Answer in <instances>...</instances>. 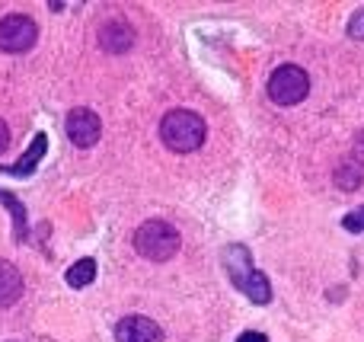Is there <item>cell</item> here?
Segmentation results:
<instances>
[{
	"label": "cell",
	"mask_w": 364,
	"mask_h": 342,
	"mask_svg": "<svg viewBox=\"0 0 364 342\" xmlns=\"http://www.w3.org/2000/svg\"><path fill=\"white\" fill-rule=\"evenodd\" d=\"M237 342H269V336L265 333H256V330H250V333H243Z\"/></svg>",
	"instance_id": "cell-17"
},
{
	"label": "cell",
	"mask_w": 364,
	"mask_h": 342,
	"mask_svg": "<svg viewBox=\"0 0 364 342\" xmlns=\"http://www.w3.org/2000/svg\"><path fill=\"white\" fill-rule=\"evenodd\" d=\"M333 183L342 192H355L364 183V164H358V160H342L333 173Z\"/></svg>",
	"instance_id": "cell-11"
},
{
	"label": "cell",
	"mask_w": 364,
	"mask_h": 342,
	"mask_svg": "<svg viewBox=\"0 0 364 342\" xmlns=\"http://www.w3.org/2000/svg\"><path fill=\"white\" fill-rule=\"evenodd\" d=\"M19 298H23V275L13 262L0 260V311L13 307Z\"/></svg>",
	"instance_id": "cell-9"
},
{
	"label": "cell",
	"mask_w": 364,
	"mask_h": 342,
	"mask_svg": "<svg viewBox=\"0 0 364 342\" xmlns=\"http://www.w3.org/2000/svg\"><path fill=\"white\" fill-rule=\"evenodd\" d=\"M6 147H10V128H6V122L0 119V154H4Z\"/></svg>",
	"instance_id": "cell-16"
},
{
	"label": "cell",
	"mask_w": 364,
	"mask_h": 342,
	"mask_svg": "<svg viewBox=\"0 0 364 342\" xmlns=\"http://www.w3.org/2000/svg\"><path fill=\"white\" fill-rule=\"evenodd\" d=\"M100 132H102V122L93 109L77 106L68 112V138L74 141V147H93L100 141Z\"/></svg>",
	"instance_id": "cell-6"
},
{
	"label": "cell",
	"mask_w": 364,
	"mask_h": 342,
	"mask_svg": "<svg viewBox=\"0 0 364 342\" xmlns=\"http://www.w3.org/2000/svg\"><path fill=\"white\" fill-rule=\"evenodd\" d=\"M310 93V77L297 64H284L269 77V96L278 106H294Z\"/></svg>",
	"instance_id": "cell-4"
},
{
	"label": "cell",
	"mask_w": 364,
	"mask_h": 342,
	"mask_svg": "<svg viewBox=\"0 0 364 342\" xmlns=\"http://www.w3.org/2000/svg\"><path fill=\"white\" fill-rule=\"evenodd\" d=\"M68 285L70 288H90L93 285V279H96V262L93 260H77L74 266L68 269Z\"/></svg>",
	"instance_id": "cell-13"
},
{
	"label": "cell",
	"mask_w": 364,
	"mask_h": 342,
	"mask_svg": "<svg viewBox=\"0 0 364 342\" xmlns=\"http://www.w3.org/2000/svg\"><path fill=\"white\" fill-rule=\"evenodd\" d=\"M115 342H164V330L151 317L132 314L115 324Z\"/></svg>",
	"instance_id": "cell-7"
},
{
	"label": "cell",
	"mask_w": 364,
	"mask_h": 342,
	"mask_svg": "<svg viewBox=\"0 0 364 342\" xmlns=\"http://www.w3.org/2000/svg\"><path fill=\"white\" fill-rule=\"evenodd\" d=\"M179 230L166 221H144L134 230V250L151 262H166L179 253Z\"/></svg>",
	"instance_id": "cell-3"
},
{
	"label": "cell",
	"mask_w": 364,
	"mask_h": 342,
	"mask_svg": "<svg viewBox=\"0 0 364 342\" xmlns=\"http://www.w3.org/2000/svg\"><path fill=\"white\" fill-rule=\"evenodd\" d=\"M348 36H352V38H364V6L355 13L352 19H348Z\"/></svg>",
	"instance_id": "cell-15"
},
{
	"label": "cell",
	"mask_w": 364,
	"mask_h": 342,
	"mask_svg": "<svg viewBox=\"0 0 364 342\" xmlns=\"http://www.w3.org/2000/svg\"><path fill=\"white\" fill-rule=\"evenodd\" d=\"M96 38H100L102 51H109V55H125V51L134 45V29L125 23V19H109V23L100 26Z\"/></svg>",
	"instance_id": "cell-8"
},
{
	"label": "cell",
	"mask_w": 364,
	"mask_h": 342,
	"mask_svg": "<svg viewBox=\"0 0 364 342\" xmlns=\"http://www.w3.org/2000/svg\"><path fill=\"white\" fill-rule=\"evenodd\" d=\"M0 205H4L13 218V237H16V240H26V234H29V230H26V205L19 202L13 192H4V189H0Z\"/></svg>",
	"instance_id": "cell-12"
},
{
	"label": "cell",
	"mask_w": 364,
	"mask_h": 342,
	"mask_svg": "<svg viewBox=\"0 0 364 342\" xmlns=\"http://www.w3.org/2000/svg\"><path fill=\"white\" fill-rule=\"evenodd\" d=\"M36 38H38V26L26 13H10V16L0 19V51H6V55L29 51L36 45Z\"/></svg>",
	"instance_id": "cell-5"
},
{
	"label": "cell",
	"mask_w": 364,
	"mask_h": 342,
	"mask_svg": "<svg viewBox=\"0 0 364 342\" xmlns=\"http://www.w3.org/2000/svg\"><path fill=\"white\" fill-rule=\"evenodd\" d=\"M355 151H358V154H361V157H364V132L358 134V141H355Z\"/></svg>",
	"instance_id": "cell-18"
},
{
	"label": "cell",
	"mask_w": 364,
	"mask_h": 342,
	"mask_svg": "<svg viewBox=\"0 0 364 342\" xmlns=\"http://www.w3.org/2000/svg\"><path fill=\"white\" fill-rule=\"evenodd\" d=\"M224 269L230 275V282L252 301V304H269L272 301V285L259 269H252V256L246 247H227L224 250Z\"/></svg>",
	"instance_id": "cell-2"
},
{
	"label": "cell",
	"mask_w": 364,
	"mask_h": 342,
	"mask_svg": "<svg viewBox=\"0 0 364 342\" xmlns=\"http://www.w3.org/2000/svg\"><path fill=\"white\" fill-rule=\"evenodd\" d=\"M342 228L352 230V234H361V230H364V205H361V208H355L352 215L342 218Z\"/></svg>",
	"instance_id": "cell-14"
},
{
	"label": "cell",
	"mask_w": 364,
	"mask_h": 342,
	"mask_svg": "<svg viewBox=\"0 0 364 342\" xmlns=\"http://www.w3.org/2000/svg\"><path fill=\"white\" fill-rule=\"evenodd\" d=\"M205 134H208L205 119L198 112H192V109H173V112H166L160 119V138L176 154L198 151L205 144Z\"/></svg>",
	"instance_id": "cell-1"
},
{
	"label": "cell",
	"mask_w": 364,
	"mask_h": 342,
	"mask_svg": "<svg viewBox=\"0 0 364 342\" xmlns=\"http://www.w3.org/2000/svg\"><path fill=\"white\" fill-rule=\"evenodd\" d=\"M45 151H48V134L38 132L36 138H32V144L26 147V154L16 160V166H4V173H10V176H32V170H36L38 160L45 157Z\"/></svg>",
	"instance_id": "cell-10"
}]
</instances>
